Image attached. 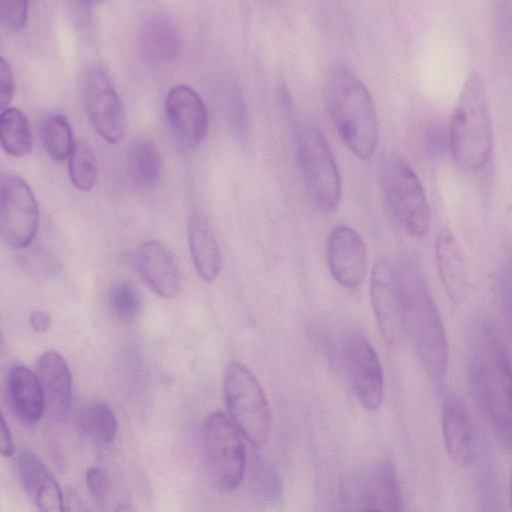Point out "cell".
<instances>
[{"instance_id": "1", "label": "cell", "mask_w": 512, "mask_h": 512, "mask_svg": "<svg viewBox=\"0 0 512 512\" xmlns=\"http://www.w3.org/2000/svg\"><path fill=\"white\" fill-rule=\"evenodd\" d=\"M402 301L405 335L426 373L435 382L444 379L448 345L442 319L417 258L404 256L396 269Z\"/></svg>"}, {"instance_id": "2", "label": "cell", "mask_w": 512, "mask_h": 512, "mask_svg": "<svg viewBox=\"0 0 512 512\" xmlns=\"http://www.w3.org/2000/svg\"><path fill=\"white\" fill-rule=\"evenodd\" d=\"M325 102L332 123L344 145L367 160L378 143V120L373 98L349 68L336 65L326 75Z\"/></svg>"}, {"instance_id": "3", "label": "cell", "mask_w": 512, "mask_h": 512, "mask_svg": "<svg viewBox=\"0 0 512 512\" xmlns=\"http://www.w3.org/2000/svg\"><path fill=\"white\" fill-rule=\"evenodd\" d=\"M448 145L456 165L468 172L484 168L493 150V125L482 77L466 79L452 111Z\"/></svg>"}, {"instance_id": "4", "label": "cell", "mask_w": 512, "mask_h": 512, "mask_svg": "<svg viewBox=\"0 0 512 512\" xmlns=\"http://www.w3.org/2000/svg\"><path fill=\"white\" fill-rule=\"evenodd\" d=\"M470 379L490 420L501 429H512V363L501 339L487 324L474 336Z\"/></svg>"}, {"instance_id": "5", "label": "cell", "mask_w": 512, "mask_h": 512, "mask_svg": "<svg viewBox=\"0 0 512 512\" xmlns=\"http://www.w3.org/2000/svg\"><path fill=\"white\" fill-rule=\"evenodd\" d=\"M378 182L388 209L405 232L416 238L425 236L430 209L413 168L399 156L385 155L378 163Z\"/></svg>"}, {"instance_id": "6", "label": "cell", "mask_w": 512, "mask_h": 512, "mask_svg": "<svg viewBox=\"0 0 512 512\" xmlns=\"http://www.w3.org/2000/svg\"><path fill=\"white\" fill-rule=\"evenodd\" d=\"M228 415L243 437L254 445L267 442L273 417L267 397L255 375L242 363L230 361L223 375Z\"/></svg>"}, {"instance_id": "7", "label": "cell", "mask_w": 512, "mask_h": 512, "mask_svg": "<svg viewBox=\"0 0 512 512\" xmlns=\"http://www.w3.org/2000/svg\"><path fill=\"white\" fill-rule=\"evenodd\" d=\"M297 154L305 189L322 212H331L341 199L342 184L333 153L315 126L302 125L297 134Z\"/></svg>"}, {"instance_id": "8", "label": "cell", "mask_w": 512, "mask_h": 512, "mask_svg": "<svg viewBox=\"0 0 512 512\" xmlns=\"http://www.w3.org/2000/svg\"><path fill=\"white\" fill-rule=\"evenodd\" d=\"M243 435L229 415L216 411L202 426V449L207 472L221 491H231L241 483L245 471Z\"/></svg>"}, {"instance_id": "9", "label": "cell", "mask_w": 512, "mask_h": 512, "mask_svg": "<svg viewBox=\"0 0 512 512\" xmlns=\"http://www.w3.org/2000/svg\"><path fill=\"white\" fill-rule=\"evenodd\" d=\"M39 207L29 184L19 175L6 173L0 180V233L11 248L22 249L34 239Z\"/></svg>"}, {"instance_id": "10", "label": "cell", "mask_w": 512, "mask_h": 512, "mask_svg": "<svg viewBox=\"0 0 512 512\" xmlns=\"http://www.w3.org/2000/svg\"><path fill=\"white\" fill-rule=\"evenodd\" d=\"M84 106L97 133L110 143L123 135L125 116L108 72L100 65L86 68L81 81Z\"/></svg>"}, {"instance_id": "11", "label": "cell", "mask_w": 512, "mask_h": 512, "mask_svg": "<svg viewBox=\"0 0 512 512\" xmlns=\"http://www.w3.org/2000/svg\"><path fill=\"white\" fill-rule=\"evenodd\" d=\"M343 360L359 403L369 411L377 410L384 398V374L373 345L355 333L343 346Z\"/></svg>"}, {"instance_id": "12", "label": "cell", "mask_w": 512, "mask_h": 512, "mask_svg": "<svg viewBox=\"0 0 512 512\" xmlns=\"http://www.w3.org/2000/svg\"><path fill=\"white\" fill-rule=\"evenodd\" d=\"M370 299L375 319L385 344L397 349L405 338L402 301L397 271L384 259L372 269Z\"/></svg>"}, {"instance_id": "13", "label": "cell", "mask_w": 512, "mask_h": 512, "mask_svg": "<svg viewBox=\"0 0 512 512\" xmlns=\"http://www.w3.org/2000/svg\"><path fill=\"white\" fill-rule=\"evenodd\" d=\"M165 115L172 135L182 148L194 150L201 145L208 130V112L192 87L177 85L170 89Z\"/></svg>"}, {"instance_id": "14", "label": "cell", "mask_w": 512, "mask_h": 512, "mask_svg": "<svg viewBox=\"0 0 512 512\" xmlns=\"http://www.w3.org/2000/svg\"><path fill=\"white\" fill-rule=\"evenodd\" d=\"M326 256L334 280L347 289L358 288L366 275L368 256L365 242L351 227H334L326 241Z\"/></svg>"}, {"instance_id": "15", "label": "cell", "mask_w": 512, "mask_h": 512, "mask_svg": "<svg viewBox=\"0 0 512 512\" xmlns=\"http://www.w3.org/2000/svg\"><path fill=\"white\" fill-rule=\"evenodd\" d=\"M16 466L23 488L38 512H65V498L58 482L30 449H21Z\"/></svg>"}, {"instance_id": "16", "label": "cell", "mask_w": 512, "mask_h": 512, "mask_svg": "<svg viewBox=\"0 0 512 512\" xmlns=\"http://www.w3.org/2000/svg\"><path fill=\"white\" fill-rule=\"evenodd\" d=\"M435 259L450 301L455 305L463 304L470 293L469 267L460 243L449 229H442L436 237Z\"/></svg>"}, {"instance_id": "17", "label": "cell", "mask_w": 512, "mask_h": 512, "mask_svg": "<svg viewBox=\"0 0 512 512\" xmlns=\"http://www.w3.org/2000/svg\"><path fill=\"white\" fill-rule=\"evenodd\" d=\"M141 279L159 296L174 298L181 285L180 273L171 252L157 241L141 243L135 253Z\"/></svg>"}, {"instance_id": "18", "label": "cell", "mask_w": 512, "mask_h": 512, "mask_svg": "<svg viewBox=\"0 0 512 512\" xmlns=\"http://www.w3.org/2000/svg\"><path fill=\"white\" fill-rule=\"evenodd\" d=\"M442 432L451 460L461 467L472 464L477 454V437L470 415L460 401L449 399L445 402Z\"/></svg>"}, {"instance_id": "19", "label": "cell", "mask_w": 512, "mask_h": 512, "mask_svg": "<svg viewBox=\"0 0 512 512\" xmlns=\"http://www.w3.org/2000/svg\"><path fill=\"white\" fill-rule=\"evenodd\" d=\"M6 397L11 412L23 424L37 423L45 410L38 376L25 366L16 365L8 371Z\"/></svg>"}, {"instance_id": "20", "label": "cell", "mask_w": 512, "mask_h": 512, "mask_svg": "<svg viewBox=\"0 0 512 512\" xmlns=\"http://www.w3.org/2000/svg\"><path fill=\"white\" fill-rule=\"evenodd\" d=\"M37 376L45 398V410L56 417L65 415L71 403V374L66 360L55 350L42 353Z\"/></svg>"}, {"instance_id": "21", "label": "cell", "mask_w": 512, "mask_h": 512, "mask_svg": "<svg viewBox=\"0 0 512 512\" xmlns=\"http://www.w3.org/2000/svg\"><path fill=\"white\" fill-rule=\"evenodd\" d=\"M188 241L191 257L199 276L211 282L221 270V252L207 217L193 211L188 221Z\"/></svg>"}, {"instance_id": "22", "label": "cell", "mask_w": 512, "mask_h": 512, "mask_svg": "<svg viewBox=\"0 0 512 512\" xmlns=\"http://www.w3.org/2000/svg\"><path fill=\"white\" fill-rule=\"evenodd\" d=\"M126 163L129 176L138 187L150 189L158 184L162 159L157 146L150 139H134L127 148Z\"/></svg>"}, {"instance_id": "23", "label": "cell", "mask_w": 512, "mask_h": 512, "mask_svg": "<svg viewBox=\"0 0 512 512\" xmlns=\"http://www.w3.org/2000/svg\"><path fill=\"white\" fill-rule=\"evenodd\" d=\"M369 509L380 512H401V489L395 465L384 460L377 464L368 479Z\"/></svg>"}, {"instance_id": "24", "label": "cell", "mask_w": 512, "mask_h": 512, "mask_svg": "<svg viewBox=\"0 0 512 512\" xmlns=\"http://www.w3.org/2000/svg\"><path fill=\"white\" fill-rule=\"evenodd\" d=\"M141 49L145 56L154 61H169L180 51V38L175 27L168 20L154 17L142 26Z\"/></svg>"}, {"instance_id": "25", "label": "cell", "mask_w": 512, "mask_h": 512, "mask_svg": "<svg viewBox=\"0 0 512 512\" xmlns=\"http://www.w3.org/2000/svg\"><path fill=\"white\" fill-rule=\"evenodd\" d=\"M2 148L11 156L22 157L32 147V131L26 115L16 107H7L0 116Z\"/></svg>"}, {"instance_id": "26", "label": "cell", "mask_w": 512, "mask_h": 512, "mask_svg": "<svg viewBox=\"0 0 512 512\" xmlns=\"http://www.w3.org/2000/svg\"><path fill=\"white\" fill-rule=\"evenodd\" d=\"M79 425L88 438L103 445H110L118 431L115 413L103 402L92 403L83 409L79 415Z\"/></svg>"}, {"instance_id": "27", "label": "cell", "mask_w": 512, "mask_h": 512, "mask_svg": "<svg viewBox=\"0 0 512 512\" xmlns=\"http://www.w3.org/2000/svg\"><path fill=\"white\" fill-rule=\"evenodd\" d=\"M40 138L49 156L58 161L70 156L75 145L69 121L58 113L49 114L42 120Z\"/></svg>"}, {"instance_id": "28", "label": "cell", "mask_w": 512, "mask_h": 512, "mask_svg": "<svg viewBox=\"0 0 512 512\" xmlns=\"http://www.w3.org/2000/svg\"><path fill=\"white\" fill-rule=\"evenodd\" d=\"M68 172L72 184L81 191H90L97 180L98 166L92 147L83 139L75 141L68 162Z\"/></svg>"}, {"instance_id": "29", "label": "cell", "mask_w": 512, "mask_h": 512, "mask_svg": "<svg viewBox=\"0 0 512 512\" xmlns=\"http://www.w3.org/2000/svg\"><path fill=\"white\" fill-rule=\"evenodd\" d=\"M108 305L112 314L120 321H134L142 310V297L139 290L130 282L113 285L108 294Z\"/></svg>"}, {"instance_id": "30", "label": "cell", "mask_w": 512, "mask_h": 512, "mask_svg": "<svg viewBox=\"0 0 512 512\" xmlns=\"http://www.w3.org/2000/svg\"><path fill=\"white\" fill-rule=\"evenodd\" d=\"M253 479L256 489L265 500L278 502L282 492L280 479L273 467L262 458L254 460Z\"/></svg>"}, {"instance_id": "31", "label": "cell", "mask_w": 512, "mask_h": 512, "mask_svg": "<svg viewBox=\"0 0 512 512\" xmlns=\"http://www.w3.org/2000/svg\"><path fill=\"white\" fill-rule=\"evenodd\" d=\"M28 10V2L25 0H1L0 22L2 27L9 32L20 30L26 22Z\"/></svg>"}, {"instance_id": "32", "label": "cell", "mask_w": 512, "mask_h": 512, "mask_svg": "<svg viewBox=\"0 0 512 512\" xmlns=\"http://www.w3.org/2000/svg\"><path fill=\"white\" fill-rule=\"evenodd\" d=\"M85 482L90 494L98 501H103L110 491V479L101 467H90L86 471Z\"/></svg>"}, {"instance_id": "33", "label": "cell", "mask_w": 512, "mask_h": 512, "mask_svg": "<svg viewBox=\"0 0 512 512\" xmlns=\"http://www.w3.org/2000/svg\"><path fill=\"white\" fill-rule=\"evenodd\" d=\"M14 95V77L9 63L1 57L0 60V106L8 107Z\"/></svg>"}, {"instance_id": "34", "label": "cell", "mask_w": 512, "mask_h": 512, "mask_svg": "<svg viewBox=\"0 0 512 512\" xmlns=\"http://www.w3.org/2000/svg\"><path fill=\"white\" fill-rule=\"evenodd\" d=\"M0 449L3 457H11L15 452L13 436L3 416L0 420Z\"/></svg>"}, {"instance_id": "35", "label": "cell", "mask_w": 512, "mask_h": 512, "mask_svg": "<svg viewBox=\"0 0 512 512\" xmlns=\"http://www.w3.org/2000/svg\"><path fill=\"white\" fill-rule=\"evenodd\" d=\"M29 321L33 330L38 333H46L51 327L50 315L42 310H33L30 313Z\"/></svg>"}, {"instance_id": "36", "label": "cell", "mask_w": 512, "mask_h": 512, "mask_svg": "<svg viewBox=\"0 0 512 512\" xmlns=\"http://www.w3.org/2000/svg\"><path fill=\"white\" fill-rule=\"evenodd\" d=\"M65 512H90L85 502L75 491H68L65 497Z\"/></svg>"}, {"instance_id": "37", "label": "cell", "mask_w": 512, "mask_h": 512, "mask_svg": "<svg viewBox=\"0 0 512 512\" xmlns=\"http://www.w3.org/2000/svg\"><path fill=\"white\" fill-rule=\"evenodd\" d=\"M501 11V27L512 42V3H508Z\"/></svg>"}, {"instance_id": "38", "label": "cell", "mask_w": 512, "mask_h": 512, "mask_svg": "<svg viewBox=\"0 0 512 512\" xmlns=\"http://www.w3.org/2000/svg\"><path fill=\"white\" fill-rule=\"evenodd\" d=\"M113 512H137V510L128 502L120 503Z\"/></svg>"}, {"instance_id": "39", "label": "cell", "mask_w": 512, "mask_h": 512, "mask_svg": "<svg viewBox=\"0 0 512 512\" xmlns=\"http://www.w3.org/2000/svg\"><path fill=\"white\" fill-rule=\"evenodd\" d=\"M509 496H510V503H511V508H512V474H511V478H510Z\"/></svg>"}, {"instance_id": "40", "label": "cell", "mask_w": 512, "mask_h": 512, "mask_svg": "<svg viewBox=\"0 0 512 512\" xmlns=\"http://www.w3.org/2000/svg\"><path fill=\"white\" fill-rule=\"evenodd\" d=\"M365 512H380V511H378V510H374V509H368V510H366Z\"/></svg>"}]
</instances>
